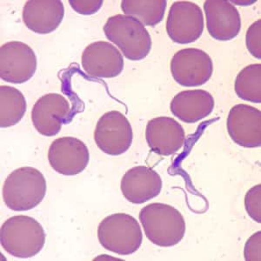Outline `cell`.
<instances>
[{
	"instance_id": "1",
	"label": "cell",
	"mask_w": 261,
	"mask_h": 261,
	"mask_svg": "<svg viewBox=\"0 0 261 261\" xmlns=\"http://www.w3.org/2000/svg\"><path fill=\"white\" fill-rule=\"evenodd\" d=\"M140 220L147 239L157 246H176L184 238V217L172 205L164 203L149 204L141 209Z\"/></svg>"
},
{
	"instance_id": "2",
	"label": "cell",
	"mask_w": 261,
	"mask_h": 261,
	"mask_svg": "<svg viewBox=\"0 0 261 261\" xmlns=\"http://www.w3.org/2000/svg\"><path fill=\"white\" fill-rule=\"evenodd\" d=\"M45 237L40 223L24 215L9 218L0 230L1 246L16 258H28L37 255L45 246Z\"/></svg>"
},
{
	"instance_id": "3",
	"label": "cell",
	"mask_w": 261,
	"mask_h": 261,
	"mask_svg": "<svg viewBox=\"0 0 261 261\" xmlns=\"http://www.w3.org/2000/svg\"><path fill=\"white\" fill-rule=\"evenodd\" d=\"M45 176L31 166L11 172L4 183L2 195L12 211H29L41 203L46 193Z\"/></svg>"
},
{
	"instance_id": "4",
	"label": "cell",
	"mask_w": 261,
	"mask_h": 261,
	"mask_svg": "<svg viewBox=\"0 0 261 261\" xmlns=\"http://www.w3.org/2000/svg\"><path fill=\"white\" fill-rule=\"evenodd\" d=\"M106 37L132 60H142L151 49V36L145 25L130 16L118 14L108 18L105 24Z\"/></svg>"
},
{
	"instance_id": "5",
	"label": "cell",
	"mask_w": 261,
	"mask_h": 261,
	"mask_svg": "<svg viewBox=\"0 0 261 261\" xmlns=\"http://www.w3.org/2000/svg\"><path fill=\"white\" fill-rule=\"evenodd\" d=\"M98 238L105 249L119 255H130L140 249L143 233L134 217L114 214L105 218L98 225Z\"/></svg>"
},
{
	"instance_id": "6",
	"label": "cell",
	"mask_w": 261,
	"mask_h": 261,
	"mask_svg": "<svg viewBox=\"0 0 261 261\" xmlns=\"http://www.w3.org/2000/svg\"><path fill=\"white\" fill-rule=\"evenodd\" d=\"M134 139L130 122L123 113L111 111L98 119L94 140L101 151L108 155L123 154L130 148Z\"/></svg>"
},
{
	"instance_id": "7",
	"label": "cell",
	"mask_w": 261,
	"mask_h": 261,
	"mask_svg": "<svg viewBox=\"0 0 261 261\" xmlns=\"http://www.w3.org/2000/svg\"><path fill=\"white\" fill-rule=\"evenodd\" d=\"M171 72L174 81L180 86H200L211 79L214 64L204 50L187 48L178 50L172 57Z\"/></svg>"
},
{
	"instance_id": "8",
	"label": "cell",
	"mask_w": 261,
	"mask_h": 261,
	"mask_svg": "<svg viewBox=\"0 0 261 261\" xmlns=\"http://www.w3.org/2000/svg\"><path fill=\"white\" fill-rule=\"evenodd\" d=\"M204 31V16L200 7L190 1L172 4L166 20V32L172 41L185 45L200 38Z\"/></svg>"
},
{
	"instance_id": "9",
	"label": "cell",
	"mask_w": 261,
	"mask_h": 261,
	"mask_svg": "<svg viewBox=\"0 0 261 261\" xmlns=\"http://www.w3.org/2000/svg\"><path fill=\"white\" fill-rule=\"evenodd\" d=\"M37 70V57L23 42L11 41L0 48V77L12 84L25 83Z\"/></svg>"
},
{
	"instance_id": "10",
	"label": "cell",
	"mask_w": 261,
	"mask_h": 261,
	"mask_svg": "<svg viewBox=\"0 0 261 261\" xmlns=\"http://www.w3.org/2000/svg\"><path fill=\"white\" fill-rule=\"evenodd\" d=\"M48 161L55 172L65 176L80 174L90 161L89 150L85 143L73 137H63L51 143Z\"/></svg>"
},
{
	"instance_id": "11",
	"label": "cell",
	"mask_w": 261,
	"mask_h": 261,
	"mask_svg": "<svg viewBox=\"0 0 261 261\" xmlns=\"http://www.w3.org/2000/svg\"><path fill=\"white\" fill-rule=\"evenodd\" d=\"M81 64L86 74L97 79H112L119 76L124 69V59L109 42L90 44L84 50Z\"/></svg>"
},
{
	"instance_id": "12",
	"label": "cell",
	"mask_w": 261,
	"mask_h": 261,
	"mask_svg": "<svg viewBox=\"0 0 261 261\" xmlns=\"http://www.w3.org/2000/svg\"><path fill=\"white\" fill-rule=\"evenodd\" d=\"M71 114L68 100L59 93H48L39 98L32 110L36 130L46 137L55 136Z\"/></svg>"
},
{
	"instance_id": "13",
	"label": "cell",
	"mask_w": 261,
	"mask_h": 261,
	"mask_svg": "<svg viewBox=\"0 0 261 261\" xmlns=\"http://www.w3.org/2000/svg\"><path fill=\"white\" fill-rule=\"evenodd\" d=\"M227 132L239 146L246 148L260 147V111L248 105H236L228 114Z\"/></svg>"
},
{
	"instance_id": "14",
	"label": "cell",
	"mask_w": 261,
	"mask_h": 261,
	"mask_svg": "<svg viewBox=\"0 0 261 261\" xmlns=\"http://www.w3.org/2000/svg\"><path fill=\"white\" fill-rule=\"evenodd\" d=\"M206 27L209 34L216 40L228 41L240 33V12L226 0H207L204 3Z\"/></svg>"
},
{
	"instance_id": "15",
	"label": "cell",
	"mask_w": 261,
	"mask_h": 261,
	"mask_svg": "<svg viewBox=\"0 0 261 261\" xmlns=\"http://www.w3.org/2000/svg\"><path fill=\"white\" fill-rule=\"evenodd\" d=\"M146 139L151 151L163 156L175 153L186 142L182 125L168 117H159L149 120L146 125Z\"/></svg>"
},
{
	"instance_id": "16",
	"label": "cell",
	"mask_w": 261,
	"mask_h": 261,
	"mask_svg": "<svg viewBox=\"0 0 261 261\" xmlns=\"http://www.w3.org/2000/svg\"><path fill=\"white\" fill-rule=\"evenodd\" d=\"M121 191L128 201L143 204L161 193L162 179L157 172L145 166L128 170L121 180Z\"/></svg>"
},
{
	"instance_id": "17",
	"label": "cell",
	"mask_w": 261,
	"mask_h": 261,
	"mask_svg": "<svg viewBox=\"0 0 261 261\" xmlns=\"http://www.w3.org/2000/svg\"><path fill=\"white\" fill-rule=\"evenodd\" d=\"M65 15L60 0H29L24 4L22 17L28 29L39 34L53 33Z\"/></svg>"
},
{
	"instance_id": "18",
	"label": "cell",
	"mask_w": 261,
	"mask_h": 261,
	"mask_svg": "<svg viewBox=\"0 0 261 261\" xmlns=\"http://www.w3.org/2000/svg\"><path fill=\"white\" fill-rule=\"evenodd\" d=\"M172 114L187 124H193L210 115L214 109V98L204 90L179 92L170 105Z\"/></svg>"
},
{
	"instance_id": "19",
	"label": "cell",
	"mask_w": 261,
	"mask_h": 261,
	"mask_svg": "<svg viewBox=\"0 0 261 261\" xmlns=\"http://www.w3.org/2000/svg\"><path fill=\"white\" fill-rule=\"evenodd\" d=\"M25 112L27 100L19 90L12 86H0V126L17 125Z\"/></svg>"
},
{
	"instance_id": "20",
	"label": "cell",
	"mask_w": 261,
	"mask_h": 261,
	"mask_svg": "<svg viewBox=\"0 0 261 261\" xmlns=\"http://www.w3.org/2000/svg\"><path fill=\"white\" fill-rule=\"evenodd\" d=\"M166 5V0H124L121 9L125 15L136 18L143 24L155 27L163 19Z\"/></svg>"
},
{
	"instance_id": "21",
	"label": "cell",
	"mask_w": 261,
	"mask_h": 261,
	"mask_svg": "<svg viewBox=\"0 0 261 261\" xmlns=\"http://www.w3.org/2000/svg\"><path fill=\"white\" fill-rule=\"evenodd\" d=\"M234 89L241 99L260 104L261 64H252L242 69L235 80Z\"/></svg>"
},
{
	"instance_id": "22",
	"label": "cell",
	"mask_w": 261,
	"mask_h": 261,
	"mask_svg": "<svg viewBox=\"0 0 261 261\" xmlns=\"http://www.w3.org/2000/svg\"><path fill=\"white\" fill-rule=\"evenodd\" d=\"M245 207L252 220L261 223V185L254 186L246 193Z\"/></svg>"
},
{
	"instance_id": "23",
	"label": "cell",
	"mask_w": 261,
	"mask_h": 261,
	"mask_svg": "<svg viewBox=\"0 0 261 261\" xmlns=\"http://www.w3.org/2000/svg\"><path fill=\"white\" fill-rule=\"evenodd\" d=\"M246 44L247 50L252 56L261 59V19L255 21L248 28L246 35Z\"/></svg>"
},
{
	"instance_id": "24",
	"label": "cell",
	"mask_w": 261,
	"mask_h": 261,
	"mask_svg": "<svg viewBox=\"0 0 261 261\" xmlns=\"http://www.w3.org/2000/svg\"><path fill=\"white\" fill-rule=\"evenodd\" d=\"M261 231H258L246 241L244 255L247 261L261 260Z\"/></svg>"
},
{
	"instance_id": "25",
	"label": "cell",
	"mask_w": 261,
	"mask_h": 261,
	"mask_svg": "<svg viewBox=\"0 0 261 261\" xmlns=\"http://www.w3.org/2000/svg\"><path fill=\"white\" fill-rule=\"evenodd\" d=\"M69 3L75 12L82 15H92L103 6L102 0H70Z\"/></svg>"
}]
</instances>
